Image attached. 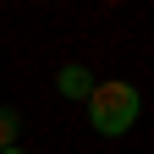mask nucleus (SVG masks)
<instances>
[{
	"instance_id": "nucleus-1",
	"label": "nucleus",
	"mask_w": 154,
	"mask_h": 154,
	"mask_svg": "<svg viewBox=\"0 0 154 154\" xmlns=\"http://www.w3.org/2000/svg\"><path fill=\"white\" fill-rule=\"evenodd\" d=\"M138 88L121 83V77H110V83H94L88 94V116H94V132H105V138H121V132H132V121H138Z\"/></svg>"
},
{
	"instance_id": "nucleus-2",
	"label": "nucleus",
	"mask_w": 154,
	"mask_h": 154,
	"mask_svg": "<svg viewBox=\"0 0 154 154\" xmlns=\"http://www.w3.org/2000/svg\"><path fill=\"white\" fill-rule=\"evenodd\" d=\"M55 88H61L66 99H88V94H94V72H88V66H61Z\"/></svg>"
},
{
	"instance_id": "nucleus-3",
	"label": "nucleus",
	"mask_w": 154,
	"mask_h": 154,
	"mask_svg": "<svg viewBox=\"0 0 154 154\" xmlns=\"http://www.w3.org/2000/svg\"><path fill=\"white\" fill-rule=\"evenodd\" d=\"M17 127H22V121H17V110H6V105H0V154H6V149H17Z\"/></svg>"
},
{
	"instance_id": "nucleus-4",
	"label": "nucleus",
	"mask_w": 154,
	"mask_h": 154,
	"mask_svg": "<svg viewBox=\"0 0 154 154\" xmlns=\"http://www.w3.org/2000/svg\"><path fill=\"white\" fill-rule=\"evenodd\" d=\"M6 154H22V149H6Z\"/></svg>"
}]
</instances>
